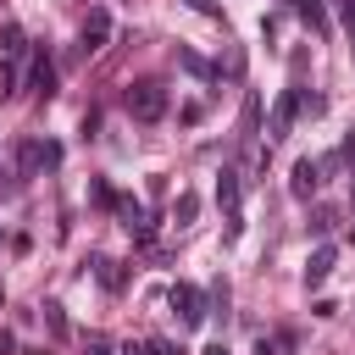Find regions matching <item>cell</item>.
I'll use <instances>...</instances> for the list:
<instances>
[{"label":"cell","instance_id":"9","mask_svg":"<svg viewBox=\"0 0 355 355\" xmlns=\"http://www.w3.org/2000/svg\"><path fill=\"white\" fill-rule=\"evenodd\" d=\"M316 183H322V166H316L311 155H305V161H294V178H288V189H294L300 200H311V194H316Z\"/></svg>","mask_w":355,"mask_h":355},{"label":"cell","instance_id":"11","mask_svg":"<svg viewBox=\"0 0 355 355\" xmlns=\"http://www.w3.org/2000/svg\"><path fill=\"white\" fill-rule=\"evenodd\" d=\"M194 211H200V194H178V205H172L178 227H189V222H194Z\"/></svg>","mask_w":355,"mask_h":355},{"label":"cell","instance_id":"4","mask_svg":"<svg viewBox=\"0 0 355 355\" xmlns=\"http://www.w3.org/2000/svg\"><path fill=\"white\" fill-rule=\"evenodd\" d=\"M17 61H22V28H6V44H0V94L17 89Z\"/></svg>","mask_w":355,"mask_h":355},{"label":"cell","instance_id":"13","mask_svg":"<svg viewBox=\"0 0 355 355\" xmlns=\"http://www.w3.org/2000/svg\"><path fill=\"white\" fill-rule=\"evenodd\" d=\"M294 11H300L311 28H322V0H294Z\"/></svg>","mask_w":355,"mask_h":355},{"label":"cell","instance_id":"16","mask_svg":"<svg viewBox=\"0 0 355 355\" xmlns=\"http://www.w3.org/2000/svg\"><path fill=\"white\" fill-rule=\"evenodd\" d=\"M189 6H194L200 17H216V22H222V6H216V0H189Z\"/></svg>","mask_w":355,"mask_h":355},{"label":"cell","instance_id":"19","mask_svg":"<svg viewBox=\"0 0 355 355\" xmlns=\"http://www.w3.org/2000/svg\"><path fill=\"white\" fill-rule=\"evenodd\" d=\"M255 355H277V344H272V338H261V344H255Z\"/></svg>","mask_w":355,"mask_h":355},{"label":"cell","instance_id":"8","mask_svg":"<svg viewBox=\"0 0 355 355\" xmlns=\"http://www.w3.org/2000/svg\"><path fill=\"white\" fill-rule=\"evenodd\" d=\"M55 161H61V144H39V139L22 144V178H33L39 166H55Z\"/></svg>","mask_w":355,"mask_h":355},{"label":"cell","instance_id":"14","mask_svg":"<svg viewBox=\"0 0 355 355\" xmlns=\"http://www.w3.org/2000/svg\"><path fill=\"white\" fill-rule=\"evenodd\" d=\"M255 122H261V100L250 94V100H244V133H255Z\"/></svg>","mask_w":355,"mask_h":355},{"label":"cell","instance_id":"17","mask_svg":"<svg viewBox=\"0 0 355 355\" xmlns=\"http://www.w3.org/2000/svg\"><path fill=\"white\" fill-rule=\"evenodd\" d=\"M344 161H349V166H355V133H349V139H344ZM349 200H355V183H349Z\"/></svg>","mask_w":355,"mask_h":355},{"label":"cell","instance_id":"20","mask_svg":"<svg viewBox=\"0 0 355 355\" xmlns=\"http://www.w3.org/2000/svg\"><path fill=\"white\" fill-rule=\"evenodd\" d=\"M205 355H227V349H222V344H211V349H205Z\"/></svg>","mask_w":355,"mask_h":355},{"label":"cell","instance_id":"2","mask_svg":"<svg viewBox=\"0 0 355 355\" xmlns=\"http://www.w3.org/2000/svg\"><path fill=\"white\" fill-rule=\"evenodd\" d=\"M166 305L183 316V327H200V322H205V294H200L194 283H178V288L166 294Z\"/></svg>","mask_w":355,"mask_h":355},{"label":"cell","instance_id":"5","mask_svg":"<svg viewBox=\"0 0 355 355\" xmlns=\"http://www.w3.org/2000/svg\"><path fill=\"white\" fill-rule=\"evenodd\" d=\"M105 39H111V11H89V22H83V44H78V55H100L105 50Z\"/></svg>","mask_w":355,"mask_h":355},{"label":"cell","instance_id":"21","mask_svg":"<svg viewBox=\"0 0 355 355\" xmlns=\"http://www.w3.org/2000/svg\"><path fill=\"white\" fill-rule=\"evenodd\" d=\"M89 355H111V349H105V344H94V349H89Z\"/></svg>","mask_w":355,"mask_h":355},{"label":"cell","instance_id":"18","mask_svg":"<svg viewBox=\"0 0 355 355\" xmlns=\"http://www.w3.org/2000/svg\"><path fill=\"white\" fill-rule=\"evenodd\" d=\"M122 355H155V344H128Z\"/></svg>","mask_w":355,"mask_h":355},{"label":"cell","instance_id":"3","mask_svg":"<svg viewBox=\"0 0 355 355\" xmlns=\"http://www.w3.org/2000/svg\"><path fill=\"white\" fill-rule=\"evenodd\" d=\"M216 205L227 211V239H239L244 233V222H239V172H216Z\"/></svg>","mask_w":355,"mask_h":355},{"label":"cell","instance_id":"10","mask_svg":"<svg viewBox=\"0 0 355 355\" xmlns=\"http://www.w3.org/2000/svg\"><path fill=\"white\" fill-rule=\"evenodd\" d=\"M333 261H338V250H333V244H322V250L305 261V288H322V283H327V272H333Z\"/></svg>","mask_w":355,"mask_h":355},{"label":"cell","instance_id":"12","mask_svg":"<svg viewBox=\"0 0 355 355\" xmlns=\"http://www.w3.org/2000/svg\"><path fill=\"white\" fill-rule=\"evenodd\" d=\"M44 327H50L55 338H67V316H61V305H55V300L44 305Z\"/></svg>","mask_w":355,"mask_h":355},{"label":"cell","instance_id":"6","mask_svg":"<svg viewBox=\"0 0 355 355\" xmlns=\"http://www.w3.org/2000/svg\"><path fill=\"white\" fill-rule=\"evenodd\" d=\"M294 111H300V94H294V89H283V94H277V105H272L266 139H288V128H294Z\"/></svg>","mask_w":355,"mask_h":355},{"label":"cell","instance_id":"1","mask_svg":"<svg viewBox=\"0 0 355 355\" xmlns=\"http://www.w3.org/2000/svg\"><path fill=\"white\" fill-rule=\"evenodd\" d=\"M128 111H133V122H161V116H166V89H161L155 78L133 83V89H128Z\"/></svg>","mask_w":355,"mask_h":355},{"label":"cell","instance_id":"7","mask_svg":"<svg viewBox=\"0 0 355 355\" xmlns=\"http://www.w3.org/2000/svg\"><path fill=\"white\" fill-rule=\"evenodd\" d=\"M28 89H33V100H50V94H55V61H50L44 50L33 55V72H28Z\"/></svg>","mask_w":355,"mask_h":355},{"label":"cell","instance_id":"15","mask_svg":"<svg viewBox=\"0 0 355 355\" xmlns=\"http://www.w3.org/2000/svg\"><path fill=\"white\" fill-rule=\"evenodd\" d=\"M94 272H100V283H105V288H116V283H122V277H116V266H111V261H94Z\"/></svg>","mask_w":355,"mask_h":355}]
</instances>
